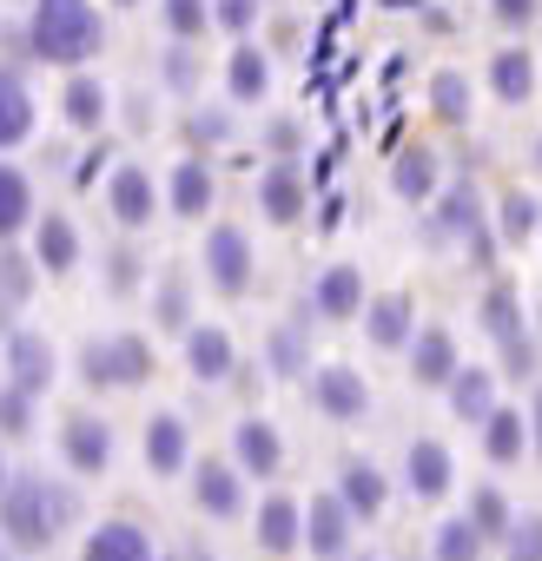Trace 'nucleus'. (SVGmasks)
<instances>
[{
    "label": "nucleus",
    "mask_w": 542,
    "mask_h": 561,
    "mask_svg": "<svg viewBox=\"0 0 542 561\" xmlns=\"http://www.w3.org/2000/svg\"><path fill=\"white\" fill-rule=\"evenodd\" d=\"M74 508H80L74 489H60L47 476H8V489H0V541L41 554V548H54L67 535Z\"/></svg>",
    "instance_id": "nucleus-1"
},
{
    "label": "nucleus",
    "mask_w": 542,
    "mask_h": 561,
    "mask_svg": "<svg viewBox=\"0 0 542 561\" xmlns=\"http://www.w3.org/2000/svg\"><path fill=\"white\" fill-rule=\"evenodd\" d=\"M27 41H34L41 60H54V67H80V60L100 54L106 27H100V8H93V0H34Z\"/></svg>",
    "instance_id": "nucleus-2"
},
{
    "label": "nucleus",
    "mask_w": 542,
    "mask_h": 561,
    "mask_svg": "<svg viewBox=\"0 0 542 561\" xmlns=\"http://www.w3.org/2000/svg\"><path fill=\"white\" fill-rule=\"evenodd\" d=\"M80 377H87V383H100V390H133V383H146V377H153V344H146V337H133V331H120V337H106V344H87Z\"/></svg>",
    "instance_id": "nucleus-3"
},
{
    "label": "nucleus",
    "mask_w": 542,
    "mask_h": 561,
    "mask_svg": "<svg viewBox=\"0 0 542 561\" xmlns=\"http://www.w3.org/2000/svg\"><path fill=\"white\" fill-rule=\"evenodd\" d=\"M205 277L225 298H238L251 285V244H245L238 225H212V238H205Z\"/></svg>",
    "instance_id": "nucleus-4"
},
{
    "label": "nucleus",
    "mask_w": 542,
    "mask_h": 561,
    "mask_svg": "<svg viewBox=\"0 0 542 561\" xmlns=\"http://www.w3.org/2000/svg\"><path fill=\"white\" fill-rule=\"evenodd\" d=\"M54 383V344L41 331H8V390L41 397Z\"/></svg>",
    "instance_id": "nucleus-5"
},
{
    "label": "nucleus",
    "mask_w": 542,
    "mask_h": 561,
    "mask_svg": "<svg viewBox=\"0 0 542 561\" xmlns=\"http://www.w3.org/2000/svg\"><path fill=\"white\" fill-rule=\"evenodd\" d=\"M312 403H318L331 423H358V416L371 410V390H364V377H358V370H345V364H325V370L312 377Z\"/></svg>",
    "instance_id": "nucleus-6"
},
{
    "label": "nucleus",
    "mask_w": 542,
    "mask_h": 561,
    "mask_svg": "<svg viewBox=\"0 0 542 561\" xmlns=\"http://www.w3.org/2000/svg\"><path fill=\"white\" fill-rule=\"evenodd\" d=\"M305 541H312L318 561H345V554H351V508H345L338 495H312V508H305Z\"/></svg>",
    "instance_id": "nucleus-7"
},
{
    "label": "nucleus",
    "mask_w": 542,
    "mask_h": 561,
    "mask_svg": "<svg viewBox=\"0 0 542 561\" xmlns=\"http://www.w3.org/2000/svg\"><path fill=\"white\" fill-rule=\"evenodd\" d=\"M305 198H312V185H305V172L292 159H279V165L258 179V205H264L271 225H298L305 218Z\"/></svg>",
    "instance_id": "nucleus-8"
},
{
    "label": "nucleus",
    "mask_w": 542,
    "mask_h": 561,
    "mask_svg": "<svg viewBox=\"0 0 542 561\" xmlns=\"http://www.w3.org/2000/svg\"><path fill=\"white\" fill-rule=\"evenodd\" d=\"M60 456H67L80 476H100V469L113 462V430H106L100 416H67V430H60Z\"/></svg>",
    "instance_id": "nucleus-9"
},
{
    "label": "nucleus",
    "mask_w": 542,
    "mask_h": 561,
    "mask_svg": "<svg viewBox=\"0 0 542 561\" xmlns=\"http://www.w3.org/2000/svg\"><path fill=\"white\" fill-rule=\"evenodd\" d=\"M232 449H238V469L245 476H279L285 469V443H279V430H271L264 416H245L232 430Z\"/></svg>",
    "instance_id": "nucleus-10"
},
{
    "label": "nucleus",
    "mask_w": 542,
    "mask_h": 561,
    "mask_svg": "<svg viewBox=\"0 0 542 561\" xmlns=\"http://www.w3.org/2000/svg\"><path fill=\"white\" fill-rule=\"evenodd\" d=\"M443 225L470 238V257H476V264H489V257H496V238H489V225H483V198H476V185H470V179H463V185H450V198H443Z\"/></svg>",
    "instance_id": "nucleus-11"
},
{
    "label": "nucleus",
    "mask_w": 542,
    "mask_h": 561,
    "mask_svg": "<svg viewBox=\"0 0 542 561\" xmlns=\"http://www.w3.org/2000/svg\"><path fill=\"white\" fill-rule=\"evenodd\" d=\"M192 502H199L212 522H232V515L245 508V482H238V469H232V462H199V476H192Z\"/></svg>",
    "instance_id": "nucleus-12"
},
{
    "label": "nucleus",
    "mask_w": 542,
    "mask_h": 561,
    "mask_svg": "<svg viewBox=\"0 0 542 561\" xmlns=\"http://www.w3.org/2000/svg\"><path fill=\"white\" fill-rule=\"evenodd\" d=\"M305 541V508L292 495H264L258 502V548L264 554H292Z\"/></svg>",
    "instance_id": "nucleus-13"
},
{
    "label": "nucleus",
    "mask_w": 542,
    "mask_h": 561,
    "mask_svg": "<svg viewBox=\"0 0 542 561\" xmlns=\"http://www.w3.org/2000/svg\"><path fill=\"white\" fill-rule=\"evenodd\" d=\"M106 205H113V218H120L126 231L153 225V179H146L139 165H120V172L106 179Z\"/></svg>",
    "instance_id": "nucleus-14"
},
{
    "label": "nucleus",
    "mask_w": 542,
    "mask_h": 561,
    "mask_svg": "<svg viewBox=\"0 0 542 561\" xmlns=\"http://www.w3.org/2000/svg\"><path fill=\"white\" fill-rule=\"evenodd\" d=\"M34 264H41V271H54V277L80 264V231H74V218H67V211H47V218L34 225Z\"/></svg>",
    "instance_id": "nucleus-15"
},
{
    "label": "nucleus",
    "mask_w": 542,
    "mask_h": 561,
    "mask_svg": "<svg viewBox=\"0 0 542 561\" xmlns=\"http://www.w3.org/2000/svg\"><path fill=\"white\" fill-rule=\"evenodd\" d=\"M404 476H410V495L443 502V495H450V449H443V443H430V436H417V443H410V456H404Z\"/></svg>",
    "instance_id": "nucleus-16"
},
{
    "label": "nucleus",
    "mask_w": 542,
    "mask_h": 561,
    "mask_svg": "<svg viewBox=\"0 0 542 561\" xmlns=\"http://www.w3.org/2000/svg\"><path fill=\"white\" fill-rule=\"evenodd\" d=\"M384 495H391V489H384V469H377V462H364V456H351V462H345V476H338V502L351 508V522H358V515H364V522H371V515H384Z\"/></svg>",
    "instance_id": "nucleus-17"
},
{
    "label": "nucleus",
    "mask_w": 542,
    "mask_h": 561,
    "mask_svg": "<svg viewBox=\"0 0 542 561\" xmlns=\"http://www.w3.org/2000/svg\"><path fill=\"white\" fill-rule=\"evenodd\" d=\"M80 561H153V541H146V528H133V522H100V528L87 535Z\"/></svg>",
    "instance_id": "nucleus-18"
},
{
    "label": "nucleus",
    "mask_w": 542,
    "mask_h": 561,
    "mask_svg": "<svg viewBox=\"0 0 542 561\" xmlns=\"http://www.w3.org/2000/svg\"><path fill=\"white\" fill-rule=\"evenodd\" d=\"M185 370H192L199 383H225V377H232V337H225L218 324L185 331Z\"/></svg>",
    "instance_id": "nucleus-19"
},
{
    "label": "nucleus",
    "mask_w": 542,
    "mask_h": 561,
    "mask_svg": "<svg viewBox=\"0 0 542 561\" xmlns=\"http://www.w3.org/2000/svg\"><path fill=\"white\" fill-rule=\"evenodd\" d=\"M410 377H417V383H450V377H456V337H450L443 324L417 331V344H410Z\"/></svg>",
    "instance_id": "nucleus-20"
},
{
    "label": "nucleus",
    "mask_w": 542,
    "mask_h": 561,
    "mask_svg": "<svg viewBox=\"0 0 542 561\" xmlns=\"http://www.w3.org/2000/svg\"><path fill=\"white\" fill-rule=\"evenodd\" d=\"M185 449H192V436H185L179 416H153L146 423V469L153 476H179L185 469Z\"/></svg>",
    "instance_id": "nucleus-21"
},
{
    "label": "nucleus",
    "mask_w": 542,
    "mask_h": 561,
    "mask_svg": "<svg viewBox=\"0 0 542 561\" xmlns=\"http://www.w3.org/2000/svg\"><path fill=\"white\" fill-rule=\"evenodd\" d=\"M325 318H358L364 311V277L351 271V264H331L325 277H318V298H312Z\"/></svg>",
    "instance_id": "nucleus-22"
},
{
    "label": "nucleus",
    "mask_w": 542,
    "mask_h": 561,
    "mask_svg": "<svg viewBox=\"0 0 542 561\" xmlns=\"http://www.w3.org/2000/svg\"><path fill=\"white\" fill-rule=\"evenodd\" d=\"M489 87H496V100L522 106V100L535 93V60H529L522 47H503V54L489 60Z\"/></svg>",
    "instance_id": "nucleus-23"
},
{
    "label": "nucleus",
    "mask_w": 542,
    "mask_h": 561,
    "mask_svg": "<svg viewBox=\"0 0 542 561\" xmlns=\"http://www.w3.org/2000/svg\"><path fill=\"white\" fill-rule=\"evenodd\" d=\"M60 113H67V126H80V133H100L106 126V87L100 80H67V93H60Z\"/></svg>",
    "instance_id": "nucleus-24"
},
{
    "label": "nucleus",
    "mask_w": 542,
    "mask_h": 561,
    "mask_svg": "<svg viewBox=\"0 0 542 561\" xmlns=\"http://www.w3.org/2000/svg\"><path fill=\"white\" fill-rule=\"evenodd\" d=\"M364 331H371V344H384V351H397V344H410V298H404V291H391V298H377V305L364 311Z\"/></svg>",
    "instance_id": "nucleus-25"
},
{
    "label": "nucleus",
    "mask_w": 542,
    "mask_h": 561,
    "mask_svg": "<svg viewBox=\"0 0 542 561\" xmlns=\"http://www.w3.org/2000/svg\"><path fill=\"white\" fill-rule=\"evenodd\" d=\"M450 410H456L463 423H489V410H496L489 370H456V377H450Z\"/></svg>",
    "instance_id": "nucleus-26"
},
{
    "label": "nucleus",
    "mask_w": 542,
    "mask_h": 561,
    "mask_svg": "<svg viewBox=\"0 0 542 561\" xmlns=\"http://www.w3.org/2000/svg\"><path fill=\"white\" fill-rule=\"evenodd\" d=\"M27 133H34V100H27V87L14 73H0V152L21 146Z\"/></svg>",
    "instance_id": "nucleus-27"
},
{
    "label": "nucleus",
    "mask_w": 542,
    "mask_h": 561,
    "mask_svg": "<svg viewBox=\"0 0 542 561\" xmlns=\"http://www.w3.org/2000/svg\"><path fill=\"white\" fill-rule=\"evenodd\" d=\"M391 185H397V198H430L437 192V152H424V146H410V152H397V165H391Z\"/></svg>",
    "instance_id": "nucleus-28"
},
{
    "label": "nucleus",
    "mask_w": 542,
    "mask_h": 561,
    "mask_svg": "<svg viewBox=\"0 0 542 561\" xmlns=\"http://www.w3.org/2000/svg\"><path fill=\"white\" fill-rule=\"evenodd\" d=\"M166 198H172V211H179V218H199V211L212 205V172H205V159H185V165L172 172Z\"/></svg>",
    "instance_id": "nucleus-29"
},
{
    "label": "nucleus",
    "mask_w": 542,
    "mask_h": 561,
    "mask_svg": "<svg viewBox=\"0 0 542 561\" xmlns=\"http://www.w3.org/2000/svg\"><path fill=\"white\" fill-rule=\"evenodd\" d=\"M225 87H232V100H238V106H251V100L271 87V60H264L258 47H238V54H232V67H225Z\"/></svg>",
    "instance_id": "nucleus-30"
},
{
    "label": "nucleus",
    "mask_w": 542,
    "mask_h": 561,
    "mask_svg": "<svg viewBox=\"0 0 542 561\" xmlns=\"http://www.w3.org/2000/svg\"><path fill=\"white\" fill-rule=\"evenodd\" d=\"M27 218H34V185H27L8 159H0V238H14Z\"/></svg>",
    "instance_id": "nucleus-31"
},
{
    "label": "nucleus",
    "mask_w": 542,
    "mask_h": 561,
    "mask_svg": "<svg viewBox=\"0 0 542 561\" xmlns=\"http://www.w3.org/2000/svg\"><path fill=\"white\" fill-rule=\"evenodd\" d=\"M483 449H489V462H522V410H489Z\"/></svg>",
    "instance_id": "nucleus-32"
},
{
    "label": "nucleus",
    "mask_w": 542,
    "mask_h": 561,
    "mask_svg": "<svg viewBox=\"0 0 542 561\" xmlns=\"http://www.w3.org/2000/svg\"><path fill=\"white\" fill-rule=\"evenodd\" d=\"M483 324H489L503 344H516V337H522V305H516V291H509V285H496V291L483 298Z\"/></svg>",
    "instance_id": "nucleus-33"
},
{
    "label": "nucleus",
    "mask_w": 542,
    "mask_h": 561,
    "mask_svg": "<svg viewBox=\"0 0 542 561\" xmlns=\"http://www.w3.org/2000/svg\"><path fill=\"white\" fill-rule=\"evenodd\" d=\"M470 528H476V535H509V528H516L503 489H476V495H470Z\"/></svg>",
    "instance_id": "nucleus-34"
},
{
    "label": "nucleus",
    "mask_w": 542,
    "mask_h": 561,
    "mask_svg": "<svg viewBox=\"0 0 542 561\" xmlns=\"http://www.w3.org/2000/svg\"><path fill=\"white\" fill-rule=\"evenodd\" d=\"M476 554H483V535L470 528V515H456V522L437 528V561H476Z\"/></svg>",
    "instance_id": "nucleus-35"
},
{
    "label": "nucleus",
    "mask_w": 542,
    "mask_h": 561,
    "mask_svg": "<svg viewBox=\"0 0 542 561\" xmlns=\"http://www.w3.org/2000/svg\"><path fill=\"white\" fill-rule=\"evenodd\" d=\"M535 225H542V205H535L529 192H509V198H503V238H516V244H522Z\"/></svg>",
    "instance_id": "nucleus-36"
},
{
    "label": "nucleus",
    "mask_w": 542,
    "mask_h": 561,
    "mask_svg": "<svg viewBox=\"0 0 542 561\" xmlns=\"http://www.w3.org/2000/svg\"><path fill=\"white\" fill-rule=\"evenodd\" d=\"M430 106H437L443 119H463V113H470V87H463V73H437V80H430Z\"/></svg>",
    "instance_id": "nucleus-37"
},
{
    "label": "nucleus",
    "mask_w": 542,
    "mask_h": 561,
    "mask_svg": "<svg viewBox=\"0 0 542 561\" xmlns=\"http://www.w3.org/2000/svg\"><path fill=\"white\" fill-rule=\"evenodd\" d=\"M205 21H212V14H205V0H166V27H172L179 41H199Z\"/></svg>",
    "instance_id": "nucleus-38"
},
{
    "label": "nucleus",
    "mask_w": 542,
    "mask_h": 561,
    "mask_svg": "<svg viewBox=\"0 0 542 561\" xmlns=\"http://www.w3.org/2000/svg\"><path fill=\"white\" fill-rule=\"evenodd\" d=\"M27 430H34V397L0 390V436H27Z\"/></svg>",
    "instance_id": "nucleus-39"
},
{
    "label": "nucleus",
    "mask_w": 542,
    "mask_h": 561,
    "mask_svg": "<svg viewBox=\"0 0 542 561\" xmlns=\"http://www.w3.org/2000/svg\"><path fill=\"white\" fill-rule=\"evenodd\" d=\"M159 324L185 331V277H179V271H166V277H159Z\"/></svg>",
    "instance_id": "nucleus-40"
},
{
    "label": "nucleus",
    "mask_w": 542,
    "mask_h": 561,
    "mask_svg": "<svg viewBox=\"0 0 542 561\" xmlns=\"http://www.w3.org/2000/svg\"><path fill=\"white\" fill-rule=\"evenodd\" d=\"M509 561H542V515H522L509 528Z\"/></svg>",
    "instance_id": "nucleus-41"
},
{
    "label": "nucleus",
    "mask_w": 542,
    "mask_h": 561,
    "mask_svg": "<svg viewBox=\"0 0 542 561\" xmlns=\"http://www.w3.org/2000/svg\"><path fill=\"white\" fill-rule=\"evenodd\" d=\"M271 370H279V377H298V370H305V344H298V331H279V337H271Z\"/></svg>",
    "instance_id": "nucleus-42"
},
{
    "label": "nucleus",
    "mask_w": 542,
    "mask_h": 561,
    "mask_svg": "<svg viewBox=\"0 0 542 561\" xmlns=\"http://www.w3.org/2000/svg\"><path fill=\"white\" fill-rule=\"evenodd\" d=\"M251 14H258V0H218V8H212V21H218V27H232V34H245V27H251Z\"/></svg>",
    "instance_id": "nucleus-43"
},
{
    "label": "nucleus",
    "mask_w": 542,
    "mask_h": 561,
    "mask_svg": "<svg viewBox=\"0 0 542 561\" xmlns=\"http://www.w3.org/2000/svg\"><path fill=\"white\" fill-rule=\"evenodd\" d=\"M106 285H113V291H133V285H139V257H133V251H113Z\"/></svg>",
    "instance_id": "nucleus-44"
},
{
    "label": "nucleus",
    "mask_w": 542,
    "mask_h": 561,
    "mask_svg": "<svg viewBox=\"0 0 542 561\" xmlns=\"http://www.w3.org/2000/svg\"><path fill=\"white\" fill-rule=\"evenodd\" d=\"M503 370H509V377H529V370H535V344H529V337L503 344Z\"/></svg>",
    "instance_id": "nucleus-45"
},
{
    "label": "nucleus",
    "mask_w": 542,
    "mask_h": 561,
    "mask_svg": "<svg viewBox=\"0 0 542 561\" xmlns=\"http://www.w3.org/2000/svg\"><path fill=\"white\" fill-rule=\"evenodd\" d=\"M264 139H271V152H279V159H292V152L305 146V139H298V119H271V133H264Z\"/></svg>",
    "instance_id": "nucleus-46"
},
{
    "label": "nucleus",
    "mask_w": 542,
    "mask_h": 561,
    "mask_svg": "<svg viewBox=\"0 0 542 561\" xmlns=\"http://www.w3.org/2000/svg\"><path fill=\"white\" fill-rule=\"evenodd\" d=\"M535 8H542V0H496V21H503V27H529Z\"/></svg>",
    "instance_id": "nucleus-47"
},
{
    "label": "nucleus",
    "mask_w": 542,
    "mask_h": 561,
    "mask_svg": "<svg viewBox=\"0 0 542 561\" xmlns=\"http://www.w3.org/2000/svg\"><path fill=\"white\" fill-rule=\"evenodd\" d=\"M192 139H225V113H199L192 119Z\"/></svg>",
    "instance_id": "nucleus-48"
},
{
    "label": "nucleus",
    "mask_w": 542,
    "mask_h": 561,
    "mask_svg": "<svg viewBox=\"0 0 542 561\" xmlns=\"http://www.w3.org/2000/svg\"><path fill=\"white\" fill-rule=\"evenodd\" d=\"M535 449H542V397H535Z\"/></svg>",
    "instance_id": "nucleus-49"
},
{
    "label": "nucleus",
    "mask_w": 542,
    "mask_h": 561,
    "mask_svg": "<svg viewBox=\"0 0 542 561\" xmlns=\"http://www.w3.org/2000/svg\"><path fill=\"white\" fill-rule=\"evenodd\" d=\"M172 561H212V554H172Z\"/></svg>",
    "instance_id": "nucleus-50"
},
{
    "label": "nucleus",
    "mask_w": 542,
    "mask_h": 561,
    "mask_svg": "<svg viewBox=\"0 0 542 561\" xmlns=\"http://www.w3.org/2000/svg\"><path fill=\"white\" fill-rule=\"evenodd\" d=\"M0 489H8V462H0Z\"/></svg>",
    "instance_id": "nucleus-51"
},
{
    "label": "nucleus",
    "mask_w": 542,
    "mask_h": 561,
    "mask_svg": "<svg viewBox=\"0 0 542 561\" xmlns=\"http://www.w3.org/2000/svg\"><path fill=\"white\" fill-rule=\"evenodd\" d=\"M535 165H542V139H535Z\"/></svg>",
    "instance_id": "nucleus-52"
},
{
    "label": "nucleus",
    "mask_w": 542,
    "mask_h": 561,
    "mask_svg": "<svg viewBox=\"0 0 542 561\" xmlns=\"http://www.w3.org/2000/svg\"><path fill=\"white\" fill-rule=\"evenodd\" d=\"M345 561H371V554H345Z\"/></svg>",
    "instance_id": "nucleus-53"
},
{
    "label": "nucleus",
    "mask_w": 542,
    "mask_h": 561,
    "mask_svg": "<svg viewBox=\"0 0 542 561\" xmlns=\"http://www.w3.org/2000/svg\"><path fill=\"white\" fill-rule=\"evenodd\" d=\"M0 561H8V541H0Z\"/></svg>",
    "instance_id": "nucleus-54"
},
{
    "label": "nucleus",
    "mask_w": 542,
    "mask_h": 561,
    "mask_svg": "<svg viewBox=\"0 0 542 561\" xmlns=\"http://www.w3.org/2000/svg\"><path fill=\"white\" fill-rule=\"evenodd\" d=\"M120 8H133V0H120Z\"/></svg>",
    "instance_id": "nucleus-55"
}]
</instances>
